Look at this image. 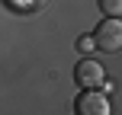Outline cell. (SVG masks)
<instances>
[{"instance_id":"4","label":"cell","mask_w":122,"mask_h":115,"mask_svg":"<svg viewBox=\"0 0 122 115\" xmlns=\"http://www.w3.org/2000/svg\"><path fill=\"white\" fill-rule=\"evenodd\" d=\"M45 3L48 0H10V6L19 13H39V10H45Z\"/></svg>"},{"instance_id":"5","label":"cell","mask_w":122,"mask_h":115,"mask_svg":"<svg viewBox=\"0 0 122 115\" xmlns=\"http://www.w3.org/2000/svg\"><path fill=\"white\" fill-rule=\"evenodd\" d=\"M100 10H103L106 16H119L122 13V0H100Z\"/></svg>"},{"instance_id":"6","label":"cell","mask_w":122,"mask_h":115,"mask_svg":"<svg viewBox=\"0 0 122 115\" xmlns=\"http://www.w3.org/2000/svg\"><path fill=\"white\" fill-rule=\"evenodd\" d=\"M77 51L90 55V51H93V35H84V38H77Z\"/></svg>"},{"instance_id":"1","label":"cell","mask_w":122,"mask_h":115,"mask_svg":"<svg viewBox=\"0 0 122 115\" xmlns=\"http://www.w3.org/2000/svg\"><path fill=\"white\" fill-rule=\"evenodd\" d=\"M93 48L106 51V55H116L122 48V23H119V16H109V19H103V23L97 26V32H93Z\"/></svg>"},{"instance_id":"2","label":"cell","mask_w":122,"mask_h":115,"mask_svg":"<svg viewBox=\"0 0 122 115\" xmlns=\"http://www.w3.org/2000/svg\"><path fill=\"white\" fill-rule=\"evenodd\" d=\"M74 80L84 90H100V86H106V67L100 61H93V58H84L74 67Z\"/></svg>"},{"instance_id":"3","label":"cell","mask_w":122,"mask_h":115,"mask_svg":"<svg viewBox=\"0 0 122 115\" xmlns=\"http://www.w3.org/2000/svg\"><path fill=\"white\" fill-rule=\"evenodd\" d=\"M74 109H77V115H109L112 106L100 90H84L77 96V102H74Z\"/></svg>"}]
</instances>
